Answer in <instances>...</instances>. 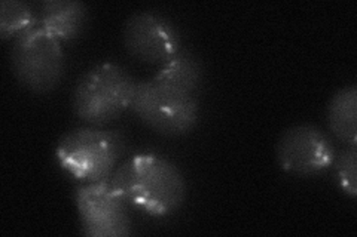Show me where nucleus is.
Returning a JSON list of instances; mask_svg holds the SVG:
<instances>
[{
	"label": "nucleus",
	"mask_w": 357,
	"mask_h": 237,
	"mask_svg": "<svg viewBox=\"0 0 357 237\" xmlns=\"http://www.w3.org/2000/svg\"><path fill=\"white\" fill-rule=\"evenodd\" d=\"M116 193L149 217H170L183 206L186 181L172 161L155 153L130 157L109 178Z\"/></svg>",
	"instance_id": "1"
},
{
	"label": "nucleus",
	"mask_w": 357,
	"mask_h": 237,
	"mask_svg": "<svg viewBox=\"0 0 357 237\" xmlns=\"http://www.w3.org/2000/svg\"><path fill=\"white\" fill-rule=\"evenodd\" d=\"M137 81L115 63L97 64L88 69L72 92V110L89 125H105L131 107Z\"/></svg>",
	"instance_id": "2"
},
{
	"label": "nucleus",
	"mask_w": 357,
	"mask_h": 237,
	"mask_svg": "<svg viewBox=\"0 0 357 237\" xmlns=\"http://www.w3.org/2000/svg\"><path fill=\"white\" fill-rule=\"evenodd\" d=\"M124 138L115 131L77 128L57 144L55 159L70 177L89 183L107 181L124 152Z\"/></svg>",
	"instance_id": "3"
},
{
	"label": "nucleus",
	"mask_w": 357,
	"mask_h": 237,
	"mask_svg": "<svg viewBox=\"0 0 357 237\" xmlns=\"http://www.w3.org/2000/svg\"><path fill=\"white\" fill-rule=\"evenodd\" d=\"M130 108L148 128L170 138L191 133L199 119V103L195 95L161 83L153 77L137 82Z\"/></svg>",
	"instance_id": "4"
},
{
	"label": "nucleus",
	"mask_w": 357,
	"mask_h": 237,
	"mask_svg": "<svg viewBox=\"0 0 357 237\" xmlns=\"http://www.w3.org/2000/svg\"><path fill=\"white\" fill-rule=\"evenodd\" d=\"M9 58L17 81L35 94L54 91L66 73V55L61 42L40 26L22 33L14 40Z\"/></svg>",
	"instance_id": "5"
},
{
	"label": "nucleus",
	"mask_w": 357,
	"mask_h": 237,
	"mask_svg": "<svg viewBox=\"0 0 357 237\" xmlns=\"http://www.w3.org/2000/svg\"><path fill=\"white\" fill-rule=\"evenodd\" d=\"M277 162L284 172L312 177L333 166L337 149L329 135L316 125L303 123L287 128L277 142Z\"/></svg>",
	"instance_id": "6"
},
{
	"label": "nucleus",
	"mask_w": 357,
	"mask_h": 237,
	"mask_svg": "<svg viewBox=\"0 0 357 237\" xmlns=\"http://www.w3.org/2000/svg\"><path fill=\"white\" fill-rule=\"evenodd\" d=\"M76 209L82 233L88 237H126L131 234L127 202L107 181L89 183L76 190Z\"/></svg>",
	"instance_id": "7"
},
{
	"label": "nucleus",
	"mask_w": 357,
	"mask_h": 237,
	"mask_svg": "<svg viewBox=\"0 0 357 237\" xmlns=\"http://www.w3.org/2000/svg\"><path fill=\"white\" fill-rule=\"evenodd\" d=\"M122 40L132 58L158 67L183 48L181 30L174 22L152 10L132 14L124 24Z\"/></svg>",
	"instance_id": "8"
},
{
	"label": "nucleus",
	"mask_w": 357,
	"mask_h": 237,
	"mask_svg": "<svg viewBox=\"0 0 357 237\" xmlns=\"http://www.w3.org/2000/svg\"><path fill=\"white\" fill-rule=\"evenodd\" d=\"M88 21V6L77 0H47L40 5L39 26L60 42L81 38Z\"/></svg>",
	"instance_id": "9"
},
{
	"label": "nucleus",
	"mask_w": 357,
	"mask_h": 237,
	"mask_svg": "<svg viewBox=\"0 0 357 237\" xmlns=\"http://www.w3.org/2000/svg\"><path fill=\"white\" fill-rule=\"evenodd\" d=\"M153 79L183 92L197 95L204 82V64L195 52L181 48L169 61L160 65Z\"/></svg>",
	"instance_id": "10"
},
{
	"label": "nucleus",
	"mask_w": 357,
	"mask_h": 237,
	"mask_svg": "<svg viewBox=\"0 0 357 237\" xmlns=\"http://www.w3.org/2000/svg\"><path fill=\"white\" fill-rule=\"evenodd\" d=\"M329 131L338 141L357 147V88L344 86L335 91L326 107Z\"/></svg>",
	"instance_id": "11"
},
{
	"label": "nucleus",
	"mask_w": 357,
	"mask_h": 237,
	"mask_svg": "<svg viewBox=\"0 0 357 237\" xmlns=\"http://www.w3.org/2000/svg\"><path fill=\"white\" fill-rule=\"evenodd\" d=\"M39 18L29 3L20 0H3L0 3V38L2 40L17 39L22 33L39 26Z\"/></svg>",
	"instance_id": "12"
},
{
	"label": "nucleus",
	"mask_w": 357,
	"mask_h": 237,
	"mask_svg": "<svg viewBox=\"0 0 357 237\" xmlns=\"http://www.w3.org/2000/svg\"><path fill=\"white\" fill-rule=\"evenodd\" d=\"M335 171L344 193L354 199L357 196V147H350L335 157Z\"/></svg>",
	"instance_id": "13"
}]
</instances>
